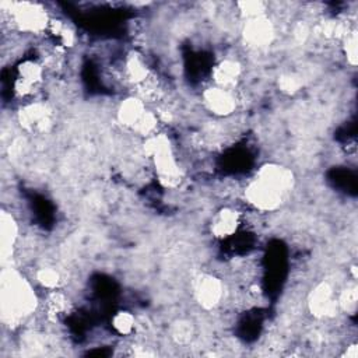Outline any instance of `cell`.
<instances>
[{
  "label": "cell",
  "mask_w": 358,
  "mask_h": 358,
  "mask_svg": "<svg viewBox=\"0 0 358 358\" xmlns=\"http://www.w3.org/2000/svg\"><path fill=\"white\" fill-rule=\"evenodd\" d=\"M294 183L292 172L275 164L264 165L246 186L245 197L259 211L277 208Z\"/></svg>",
  "instance_id": "obj_1"
},
{
  "label": "cell",
  "mask_w": 358,
  "mask_h": 358,
  "mask_svg": "<svg viewBox=\"0 0 358 358\" xmlns=\"http://www.w3.org/2000/svg\"><path fill=\"white\" fill-rule=\"evenodd\" d=\"M1 308L4 317L18 320L35 309V294L17 273H3Z\"/></svg>",
  "instance_id": "obj_2"
},
{
  "label": "cell",
  "mask_w": 358,
  "mask_h": 358,
  "mask_svg": "<svg viewBox=\"0 0 358 358\" xmlns=\"http://www.w3.org/2000/svg\"><path fill=\"white\" fill-rule=\"evenodd\" d=\"M45 67L42 63L27 59L17 67V77L14 81V92L20 98H28L35 94L43 81Z\"/></svg>",
  "instance_id": "obj_3"
},
{
  "label": "cell",
  "mask_w": 358,
  "mask_h": 358,
  "mask_svg": "<svg viewBox=\"0 0 358 358\" xmlns=\"http://www.w3.org/2000/svg\"><path fill=\"white\" fill-rule=\"evenodd\" d=\"M17 117L21 127L31 133H43L52 124V112L43 102L25 103L20 109Z\"/></svg>",
  "instance_id": "obj_4"
},
{
  "label": "cell",
  "mask_w": 358,
  "mask_h": 358,
  "mask_svg": "<svg viewBox=\"0 0 358 358\" xmlns=\"http://www.w3.org/2000/svg\"><path fill=\"white\" fill-rule=\"evenodd\" d=\"M201 98L204 108L218 117L231 116L238 106L235 94L231 90H225L217 85L204 90Z\"/></svg>",
  "instance_id": "obj_5"
},
{
  "label": "cell",
  "mask_w": 358,
  "mask_h": 358,
  "mask_svg": "<svg viewBox=\"0 0 358 358\" xmlns=\"http://www.w3.org/2000/svg\"><path fill=\"white\" fill-rule=\"evenodd\" d=\"M242 35L249 46L256 49L264 48L270 45L274 38V25L268 20V17H266V14L256 18H250L246 20L242 29Z\"/></svg>",
  "instance_id": "obj_6"
},
{
  "label": "cell",
  "mask_w": 358,
  "mask_h": 358,
  "mask_svg": "<svg viewBox=\"0 0 358 358\" xmlns=\"http://www.w3.org/2000/svg\"><path fill=\"white\" fill-rule=\"evenodd\" d=\"M309 309L316 317H333L340 310L333 288L327 282H322L309 295Z\"/></svg>",
  "instance_id": "obj_7"
},
{
  "label": "cell",
  "mask_w": 358,
  "mask_h": 358,
  "mask_svg": "<svg viewBox=\"0 0 358 358\" xmlns=\"http://www.w3.org/2000/svg\"><path fill=\"white\" fill-rule=\"evenodd\" d=\"M194 295L197 302L204 309H214L217 305H220L224 296V287L221 280L211 274L201 275L196 281Z\"/></svg>",
  "instance_id": "obj_8"
},
{
  "label": "cell",
  "mask_w": 358,
  "mask_h": 358,
  "mask_svg": "<svg viewBox=\"0 0 358 358\" xmlns=\"http://www.w3.org/2000/svg\"><path fill=\"white\" fill-rule=\"evenodd\" d=\"M242 74V66L235 59H222L213 69L211 77L217 87L225 90H235V85Z\"/></svg>",
  "instance_id": "obj_9"
},
{
  "label": "cell",
  "mask_w": 358,
  "mask_h": 358,
  "mask_svg": "<svg viewBox=\"0 0 358 358\" xmlns=\"http://www.w3.org/2000/svg\"><path fill=\"white\" fill-rule=\"evenodd\" d=\"M241 224V213L231 207L221 208L211 221V234L220 239L232 236Z\"/></svg>",
  "instance_id": "obj_10"
},
{
  "label": "cell",
  "mask_w": 358,
  "mask_h": 358,
  "mask_svg": "<svg viewBox=\"0 0 358 358\" xmlns=\"http://www.w3.org/2000/svg\"><path fill=\"white\" fill-rule=\"evenodd\" d=\"M145 110V103L140 98L129 96L120 102L116 115L120 124H123L127 129H131Z\"/></svg>",
  "instance_id": "obj_11"
},
{
  "label": "cell",
  "mask_w": 358,
  "mask_h": 358,
  "mask_svg": "<svg viewBox=\"0 0 358 358\" xmlns=\"http://www.w3.org/2000/svg\"><path fill=\"white\" fill-rule=\"evenodd\" d=\"M1 253H3V259H7L8 256H11V249L15 245L17 236H18V227L13 218L11 214L8 213H3L1 215Z\"/></svg>",
  "instance_id": "obj_12"
},
{
  "label": "cell",
  "mask_w": 358,
  "mask_h": 358,
  "mask_svg": "<svg viewBox=\"0 0 358 358\" xmlns=\"http://www.w3.org/2000/svg\"><path fill=\"white\" fill-rule=\"evenodd\" d=\"M71 308V302L69 296L59 291V289H52L49 291L46 301H45V310L49 317H59L62 315H66Z\"/></svg>",
  "instance_id": "obj_13"
},
{
  "label": "cell",
  "mask_w": 358,
  "mask_h": 358,
  "mask_svg": "<svg viewBox=\"0 0 358 358\" xmlns=\"http://www.w3.org/2000/svg\"><path fill=\"white\" fill-rule=\"evenodd\" d=\"M112 327L120 336H130L137 329L136 316L129 310H119L112 317Z\"/></svg>",
  "instance_id": "obj_14"
},
{
  "label": "cell",
  "mask_w": 358,
  "mask_h": 358,
  "mask_svg": "<svg viewBox=\"0 0 358 358\" xmlns=\"http://www.w3.org/2000/svg\"><path fill=\"white\" fill-rule=\"evenodd\" d=\"M36 281L39 282L41 287L52 291V289H57L60 282H62V274L53 268V267H42L36 271L35 274Z\"/></svg>",
  "instance_id": "obj_15"
},
{
  "label": "cell",
  "mask_w": 358,
  "mask_h": 358,
  "mask_svg": "<svg viewBox=\"0 0 358 358\" xmlns=\"http://www.w3.org/2000/svg\"><path fill=\"white\" fill-rule=\"evenodd\" d=\"M357 287L355 285H347V288H344L338 298V308L340 310H344L347 313H354L357 309Z\"/></svg>",
  "instance_id": "obj_16"
},
{
  "label": "cell",
  "mask_w": 358,
  "mask_h": 358,
  "mask_svg": "<svg viewBox=\"0 0 358 358\" xmlns=\"http://www.w3.org/2000/svg\"><path fill=\"white\" fill-rule=\"evenodd\" d=\"M171 337L173 338L175 343L178 344H186L192 340L193 337V327L192 323L186 320H179L172 326L171 330Z\"/></svg>",
  "instance_id": "obj_17"
},
{
  "label": "cell",
  "mask_w": 358,
  "mask_h": 358,
  "mask_svg": "<svg viewBox=\"0 0 358 358\" xmlns=\"http://www.w3.org/2000/svg\"><path fill=\"white\" fill-rule=\"evenodd\" d=\"M236 6L239 8V14L246 20L264 15L266 13V4L262 1H241Z\"/></svg>",
  "instance_id": "obj_18"
},
{
  "label": "cell",
  "mask_w": 358,
  "mask_h": 358,
  "mask_svg": "<svg viewBox=\"0 0 358 358\" xmlns=\"http://www.w3.org/2000/svg\"><path fill=\"white\" fill-rule=\"evenodd\" d=\"M301 85H302L301 77L296 74H291V73L282 74L278 80V87L285 94H295L296 91H299Z\"/></svg>",
  "instance_id": "obj_19"
},
{
  "label": "cell",
  "mask_w": 358,
  "mask_h": 358,
  "mask_svg": "<svg viewBox=\"0 0 358 358\" xmlns=\"http://www.w3.org/2000/svg\"><path fill=\"white\" fill-rule=\"evenodd\" d=\"M343 45H344V53L347 56V60L351 66L357 64V32L352 29L344 39H343Z\"/></svg>",
  "instance_id": "obj_20"
},
{
  "label": "cell",
  "mask_w": 358,
  "mask_h": 358,
  "mask_svg": "<svg viewBox=\"0 0 358 358\" xmlns=\"http://www.w3.org/2000/svg\"><path fill=\"white\" fill-rule=\"evenodd\" d=\"M345 355H347L348 358H357V355H358V350H357V345H355V344L350 345V347H348V351L345 352Z\"/></svg>",
  "instance_id": "obj_21"
}]
</instances>
